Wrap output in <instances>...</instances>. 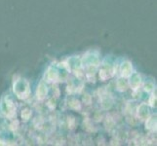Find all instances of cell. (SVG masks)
<instances>
[{"label": "cell", "instance_id": "6da1fadb", "mask_svg": "<svg viewBox=\"0 0 157 146\" xmlns=\"http://www.w3.org/2000/svg\"><path fill=\"white\" fill-rule=\"evenodd\" d=\"M14 93L17 95V96L21 99H26L30 93L29 83L25 79L16 80L14 83Z\"/></svg>", "mask_w": 157, "mask_h": 146}, {"label": "cell", "instance_id": "7a4b0ae2", "mask_svg": "<svg viewBox=\"0 0 157 146\" xmlns=\"http://www.w3.org/2000/svg\"><path fill=\"white\" fill-rule=\"evenodd\" d=\"M120 74L123 78H129L133 74V66L130 62H125L120 66Z\"/></svg>", "mask_w": 157, "mask_h": 146}, {"label": "cell", "instance_id": "3957f363", "mask_svg": "<svg viewBox=\"0 0 157 146\" xmlns=\"http://www.w3.org/2000/svg\"><path fill=\"white\" fill-rule=\"evenodd\" d=\"M138 117L142 121L147 120L149 117V108L145 103H142L138 108Z\"/></svg>", "mask_w": 157, "mask_h": 146}, {"label": "cell", "instance_id": "277c9868", "mask_svg": "<svg viewBox=\"0 0 157 146\" xmlns=\"http://www.w3.org/2000/svg\"><path fill=\"white\" fill-rule=\"evenodd\" d=\"M46 95H47V87L44 83H40L39 86L37 87V90H36V96L37 99L42 100L44 99L46 97Z\"/></svg>", "mask_w": 157, "mask_h": 146}, {"label": "cell", "instance_id": "5b68a950", "mask_svg": "<svg viewBox=\"0 0 157 146\" xmlns=\"http://www.w3.org/2000/svg\"><path fill=\"white\" fill-rule=\"evenodd\" d=\"M147 123H145V128L147 129H149L151 132H155L156 131V117L152 116V117H148L147 120Z\"/></svg>", "mask_w": 157, "mask_h": 146}, {"label": "cell", "instance_id": "8992f818", "mask_svg": "<svg viewBox=\"0 0 157 146\" xmlns=\"http://www.w3.org/2000/svg\"><path fill=\"white\" fill-rule=\"evenodd\" d=\"M132 76V75H131ZM140 76L139 74H135L134 76H132L131 78V81H130V85H131V87L134 89V90H137L139 87H140Z\"/></svg>", "mask_w": 157, "mask_h": 146}, {"label": "cell", "instance_id": "52a82bcc", "mask_svg": "<svg viewBox=\"0 0 157 146\" xmlns=\"http://www.w3.org/2000/svg\"><path fill=\"white\" fill-rule=\"evenodd\" d=\"M117 88L119 91H125L128 88V81L125 79H119L117 81Z\"/></svg>", "mask_w": 157, "mask_h": 146}, {"label": "cell", "instance_id": "ba28073f", "mask_svg": "<svg viewBox=\"0 0 157 146\" xmlns=\"http://www.w3.org/2000/svg\"><path fill=\"white\" fill-rule=\"evenodd\" d=\"M69 105H70V107H71V108H73V109H76V110L80 109V103H79V101L76 100V99H73L69 103Z\"/></svg>", "mask_w": 157, "mask_h": 146}, {"label": "cell", "instance_id": "9c48e42d", "mask_svg": "<svg viewBox=\"0 0 157 146\" xmlns=\"http://www.w3.org/2000/svg\"><path fill=\"white\" fill-rule=\"evenodd\" d=\"M30 115H31V112L29 109H25L23 112H21V117H23L25 120H29Z\"/></svg>", "mask_w": 157, "mask_h": 146}, {"label": "cell", "instance_id": "30bf717a", "mask_svg": "<svg viewBox=\"0 0 157 146\" xmlns=\"http://www.w3.org/2000/svg\"><path fill=\"white\" fill-rule=\"evenodd\" d=\"M154 87H153V85L151 84V83H147V84H144V91H147V92H151V91H153Z\"/></svg>", "mask_w": 157, "mask_h": 146}, {"label": "cell", "instance_id": "8fae6325", "mask_svg": "<svg viewBox=\"0 0 157 146\" xmlns=\"http://www.w3.org/2000/svg\"><path fill=\"white\" fill-rule=\"evenodd\" d=\"M155 101H156V96L154 95H151L150 99H149V104H150V106H154Z\"/></svg>", "mask_w": 157, "mask_h": 146}]
</instances>
